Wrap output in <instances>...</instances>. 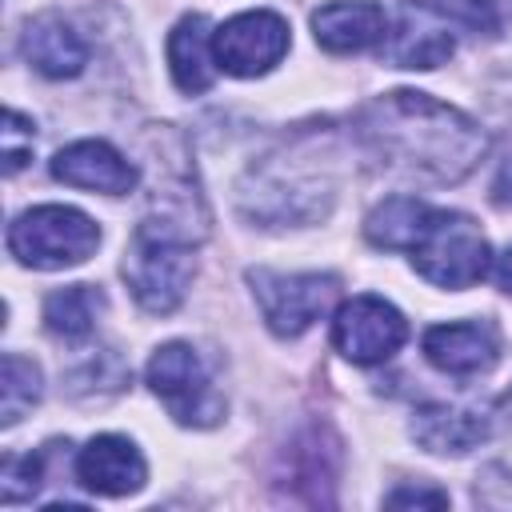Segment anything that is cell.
<instances>
[{"mask_svg": "<svg viewBox=\"0 0 512 512\" xmlns=\"http://www.w3.org/2000/svg\"><path fill=\"white\" fill-rule=\"evenodd\" d=\"M360 136L380 164L432 184L464 180L488 152V136L472 116L408 88L376 96L360 112Z\"/></svg>", "mask_w": 512, "mask_h": 512, "instance_id": "1", "label": "cell"}, {"mask_svg": "<svg viewBox=\"0 0 512 512\" xmlns=\"http://www.w3.org/2000/svg\"><path fill=\"white\" fill-rule=\"evenodd\" d=\"M124 280L144 312H172L192 288L196 276V252L192 236L180 228V220L148 216L136 224L132 244L124 252Z\"/></svg>", "mask_w": 512, "mask_h": 512, "instance_id": "2", "label": "cell"}, {"mask_svg": "<svg viewBox=\"0 0 512 512\" xmlns=\"http://www.w3.org/2000/svg\"><path fill=\"white\" fill-rule=\"evenodd\" d=\"M408 260L428 284L460 292V288H472L476 280H484V272L492 268V248L472 216L432 208L416 244L408 248Z\"/></svg>", "mask_w": 512, "mask_h": 512, "instance_id": "3", "label": "cell"}, {"mask_svg": "<svg viewBox=\"0 0 512 512\" xmlns=\"http://www.w3.org/2000/svg\"><path fill=\"white\" fill-rule=\"evenodd\" d=\"M100 244V224L72 204H36L8 224V252L24 268H72Z\"/></svg>", "mask_w": 512, "mask_h": 512, "instance_id": "4", "label": "cell"}, {"mask_svg": "<svg viewBox=\"0 0 512 512\" xmlns=\"http://www.w3.org/2000/svg\"><path fill=\"white\" fill-rule=\"evenodd\" d=\"M144 380L164 400L168 416L184 428H212L224 416V396L216 392L208 364L184 340L160 344L144 368Z\"/></svg>", "mask_w": 512, "mask_h": 512, "instance_id": "5", "label": "cell"}, {"mask_svg": "<svg viewBox=\"0 0 512 512\" xmlns=\"http://www.w3.org/2000/svg\"><path fill=\"white\" fill-rule=\"evenodd\" d=\"M252 296L260 304L264 324L276 336H300L308 332L336 300V276L328 272H272L252 268L248 272Z\"/></svg>", "mask_w": 512, "mask_h": 512, "instance_id": "6", "label": "cell"}, {"mask_svg": "<svg viewBox=\"0 0 512 512\" xmlns=\"http://www.w3.org/2000/svg\"><path fill=\"white\" fill-rule=\"evenodd\" d=\"M288 44H292L288 20L280 12H268V8L240 12V16L224 20L212 32L216 68L228 72V76H240V80H252V76L272 72L288 56Z\"/></svg>", "mask_w": 512, "mask_h": 512, "instance_id": "7", "label": "cell"}, {"mask_svg": "<svg viewBox=\"0 0 512 512\" xmlns=\"http://www.w3.org/2000/svg\"><path fill=\"white\" fill-rule=\"evenodd\" d=\"M408 340V320L384 296H352L332 316V344L352 364H384Z\"/></svg>", "mask_w": 512, "mask_h": 512, "instance_id": "8", "label": "cell"}, {"mask_svg": "<svg viewBox=\"0 0 512 512\" xmlns=\"http://www.w3.org/2000/svg\"><path fill=\"white\" fill-rule=\"evenodd\" d=\"M380 52L392 68H420V72L440 68L456 52L452 20L432 0H404L396 16H388Z\"/></svg>", "mask_w": 512, "mask_h": 512, "instance_id": "9", "label": "cell"}, {"mask_svg": "<svg viewBox=\"0 0 512 512\" xmlns=\"http://www.w3.org/2000/svg\"><path fill=\"white\" fill-rule=\"evenodd\" d=\"M76 480L96 496H132L148 480V464L128 436L104 432L76 452Z\"/></svg>", "mask_w": 512, "mask_h": 512, "instance_id": "10", "label": "cell"}, {"mask_svg": "<svg viewBox=\"0 0 512 512\" xmlns=\"http://www.w3.org/2000/svg\"><path fill=\"white\" fill-rule=\"evenodd\" d=\"M52 176L72 188H88V192H104V196H124L140 180L136 164L124 160L108 140H76V144L60 148L52 156Z\"/></svg>", "mask_w": 512, "mask_h": 512, "instance_id": "11", "label": "cell"}, {"mask_svg": "<svg viewBox=\"0 0 512 512\" xmlns=\"http://www.w3.org/2000/svg\"><path fill=\"white\" fill-rule=\"evenodd\" d=\"M388 12L372 0H332L312 12V36L324 52H364L372 44H384Z\"/></svg>", "mask_w": 512, "mask_h": 512, "instance_id": "12", "label": "cell"}, {"mask_svg": "<svg viewBox=\"0 0 512 512\" xmlns=\"http://www.w3.org/2000/svg\"><path fill=\"white\" fill-rule=\"evenodd\" d=\"M20 52L24 60L48 76V80H68V76H80L84 64H88V44L84 36L56 12H44V16H32L24 24V36H20Z\"/></svg>", "mask_w": 512, "mask_h": 512, "instance_id": "13", "label": "cell"}, {"mask_svg": "<svg viewBox=\"0 0 512 512\" xmlns=\"http://www.w3.org/2000/svg\"><path fill=\"white\" fill-rule=\"evenodd\" d=\"M424 356L432 368L448 376H480L496 364L500 340L488 324L464 320V324H436L424 332Z\"/></svg>", "mask_w": 512, "mask_h": 512, "instance_id": "14", "label": "cell"}, {"mask_svg": "<svg viewBox=\"0 0 512 512\" xmlns=\"http://www.w3.org/2000/svg\"><path fill=\"white\" fill-rule=\"evenodd\" d=\"M168 72L180 92L200 96L216 80V56H212V28L204 16H180L176 28L168 32Z\"/></svg>", "mask_w": 512, "mask_h": 512, "instance_id": "15", "label": "cell"}, {"mask_svg": "<svg viewBox=\"0 0 512 512\" xmlns=\"http://www.w3.org/2000/svg\"><path fill=\"white\" fill-rule=\"evenodd\" d=\"M488 432H492V416L476 412V408L432 404V408H420L416 420H412V436L428 452H444V456H460V452L484 444Z\"/></svg>", "mask_w": 512, "mask_h": 512, "instance_id": "16", "label": "cell"}, {"mask_svg": "<svg viewBox=\"0 0 512 512\" xmlns=\"http://www.w3.org/2000/svg\"><path fill=\"white\" fill-rule=\"evenodd\" d=\"M432 204L424 200H412V196H392L384 204H376L364 220V236L376 244V248H388V252H408L428 220Z\"/></svg>", "mask_w": 512, "mask_h": 512, "instance_id": "17", "label": "cell"}, {"mask_svg": "<svg viewBox=\"0 0 512 512\" xmlns=\"http://www.w3.org/2000/svg\"><path fill=\"white\" fill-rule=\"evenodd\" d=\"M100 312H104V296L92 284H68L44 300V328L60 340H84L92 336Z\"/></svg>", "mask_w": 512, "mask_h": 512, "instance_id": "18", "label": "cell"}, {"mask_svg": "<svg viewBox=\"0 0 512 512\" xmlns=\"http://www.w3.org/2000/svg\"><path fill=\"white\" fill-rule=\"evenodd\" d=\"M40 368L20 356V352H8L4 356V368H0V424L12 428L36 400H40Z\"/></svg>", "mask_w": 512, "mask_h": 512, "instance_id": "19", "label": "cell"}, {"mask_svg": "<svg viewBox=\"0 0 512 512\" xmlns=\"http://www.w3.org/2000/svg\"><path fill=\"white\" fill-rule=\"evenodd\" d=\"M452 24L476 32V36H500L508 12H504V0H432Z\"/></svg>", "mask_w": 512, "mask_h": 512, "instance_id": "20", "label": "cell"}, {"mask_svg": "<svg viewBox=\"0 0 512 512\" xmlns=\"http://www.w3.org/2000/svg\"><path fill=\"white\" fill-rule=\"evenodd\" d=\"M44 456L48 452H28V456H12L4 464V504H16L24 496H36L44 484Z\"/></svg>", "mask_w": 512, "mask_h": 512, "instance_id": "21", "label": "cell"}, {"mask_svg": "<svg viewBox=\"0 0 512 512\" xmlns=\"http://www.w3.org/2000/svg\"><path fill=\"white\" fill-rule=\"evenodd\" d=\"M32 156V120L20 116L16 108L4 112V172H20L24 160Z\"/></svg>", "mask_w": 512, "mask_h": 512, "instance_id": "22", "label": "cell"}, {"mask_svg": "<svg viewBox=\"0 0 512 512\" xmlns=\"http://www.w3.org/2000/svg\"><path fill=\"white\" fill-rule=\"evenodd\" d=\"M384 504H388V508H444V504H448V492H440V488H420V484H416V488L404 484V488L388 492Z\"/></svg>", "mask_w": 512, "mask_h": 512, "instance_id": "23", "label": "cell"}, {"mask_svg": "<svg viewBox=\"0 0 512 512\" xmlns=\"http://www.w3.org/2000/svg\"><path fill=\"white\" fill-rule=\"evenodd\" d=\"M492 200H496L500 208H512V152L500 160V168H496V176H492Z\"/></svg>", "mask_w": 512, "mask_h": 512, "instance_id": "24", "label": "cell"}, {"mask_svg": "<svg viewBox=\"0 0 512 512\" xmlns=\"http://www.w3.org/2000/svg\"><path fill=\"white\" fill-rule=\"evenodd\" d=\"M492 280H496V288H500V292H508V296H512V244L492 260Z\"/></svg>", "mask_w": 512, "mask_h": 512, "instance_id": "25", "label": "cell"}]
</instances>
